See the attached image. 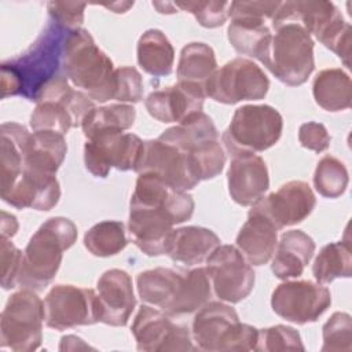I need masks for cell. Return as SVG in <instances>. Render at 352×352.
I'll return each mask as SVG.
<instances>
[{"instance_id": "1", "label": "cell", "mask_w": 352, "mask_h": 352, "mask_svg": "<svg viewBox=\"0 0 352 352\" xmlns=\"http://www.w3.org/2000/svg\"><path fill=\"white\" fill-rule=\"evenodd\" d=\"M194 199L160 176L139 173L129 204L128 231L132 242L147 256L168 253L173 226L194 213Z\"/></svg>"}, {"instance_id": "2", "label": "cell", "mask_w": 352, "mask_h": 352, "mask_svg": "<svg viewBox=\"0 0 352 352\" xmlns=\"http://www.w3.org/2000/svg\"><path fill=\"white\" fill-rule=\"evenodd\" d=\"M69 32L50 21L36 41L19 56L1 63V98L19 95L36 102L47 84L63 76V47Z\"/></svg>"}, {"instance_id": "3", "label": "cell", "mask_w": 352, "mask_h": 352, "mask_svg": "<svg viewBox=\"0 0 352 352\" xmlns=\"http://www.w3.org/2000/svg\"><path fill=\"white\" fill-rule=\"evenodd\" d=\"M136 287L143 302L154 305L169 316L198 311L212 296L206 268L175 270L157 267L136 276Z\"/></svg>"}, {"instance_id": "4", "label": "cell", "mask_w": 352, "mask_h": 352, "mask_svg": "<svg viewBox=\"0 0 352 352\" xmlns=\"http://www.w3.org/2000/svg\"><path fill=\"white\" fill-rule=\"evenodd\" d=\"M77 241V227L66 217H51L30 236L22 258L18 286L43 290L55 278L63 252Z\"/></svg>"}, {"instance_id": "5", "label": "cell", "mask_w": 352, "mask_h": 352, "mask_svg": "<svg viewBox=\"0 0 352 352\" xmlns=\"http://www.w3.org/2000/svg\"><path fill=\"white\" fill-rule=\"evenodd\" d=\"M287 22L300 23L309 34H314L326 48L333 51L346 67H349L352 28L344 21L341 12L331 1H280L271 19V28L275 30Z\"/></svg>"}, {"instance_id": "6", "label": "cell", "mask_w": 352, "mask_h": 352, "mask_svg": "<svg viewBox=\"0 0 352 352\" xmlns=\"http://www.w3.org/2000/svg\"><path fill=\"white\" fill-rule=\"evenodd\" d=\"M114 65L87 29L69 32L63 47V74L96 102L113 99Z\"/></svg>"}, {"instance_id": "7", "label": "cell", "mask_w": 352, "mask_h": 352, "mask_svg": "<svg viewBox=\"0 0 352 352\" xmlns=\"http://www.w3.org/2000/svg\"><path fill=\"white\" fill-rule=\"evenodd\" d=\"M258 330L241 323L236 311L219 301L206 302L192 319L191 336L197 349L209 352L254 351Z\"/></svg>"}, {"instance_id": "8", "label": "cell", "mask_w": 352, "mask_h": 352, "mask_svg": "<svg viewBox=\"0 0 352 352\" xmlns=\"http://www.w3.org/2000/svg\"><path fill=\"white\" fill-rule=\"evenodd\" d=\"M158 139L175 144L190 155L199 182L216 177L224 168L226 153L219 131L204 111L190 114L177 125L164 131Z\"/></svg>"}, {"instance_id": "9", "label": "cell", "mask_w": 352, "mask_h": 352, "mask_svg": "<svg viewBox=\"0 0 352 352\" xmlns=\"http://www.w3.org/2000/svg\"><path fill=\"white\" fill-rule=\"evenodd\" d=\"M263 65L283 84L298 87L315 69L314 40L297 22H287L275 29Z\"/></svg>"}, {"instance_id": "10", "label": "cell", "mask_w": 352, "mask_h": 352, "mask_svg": "<svg viewBox=\"0 0 352 352\" xmlns=\"http://www.w3.org/2000/svg\"><path fill=\"white\" fill-rule=\"evenodd\" d=\"M34 103L36 109L30 116L33 132L54 131L62 135L70 128L81 126L87 114L95 107L88 95L69 85L65 74L47 84Z\"/></svg>"}, {"instance_id": "11", "label": "cell", "mask_w": 352, "mask_h": 352, "mask_svg": "<svg viewBox=\"0 0 352 352\" xmlns=\"http://www.w3.org/2000/svg\"><path fill=\"white\" fill-rule=\"evenodd\" d=\"M44 301L34 290L11 294L0 318V346L14 352L36 351L43 341Z\"/></svg>"}, {"instance_id": "12", "label": "cell", "mask_w": 352, "mask_h": 352, "mask_svg": "<svg viewBox=\"0 0 352 352\" xmlns=\"http://www.w3.org/2000/svg\"><path fill=\"white\" fill-rule=\"evenodd\" d=\"M283 118L270 104H245L235 110L221 140L231 154L258 153L272 147L280 138Z\"/></svg>"}, {"instance_id": "13", "label": "cell", "mask_w": 352, "mask_h": 352, "mask_svg": "<svg viewBox=\"0 0 352 352\" xmlns=\"http://www.w3.org/2000/svg\"><path fill=\"white\" fill-rule=\"evenodd\" d=\"M270 80L260 66L246 58H234L217 69L205 84V96L235 104L241 100L264 99Z\"/></svg>"}, {"instance_id": "14", "label": "cell", "mask_w": 352, "mask_h": 352, "mask_svg": "<svg viewBox=\"0 0 352 352\" xmlns=\"http://www.w3.org/2000/svg\"><path fill=\"white\" fill-rule=\"evenodd\" d=\"M143 150V140L120 129H100L84 144L85 168L95 177H106L111 168L135 170Z\"/></svg>"}, {"instance_id": "15", "label": "cell", "mask_w": 352, "mask_h": 352, "mask_svg": "<svg viewBox=\"0 0 352 352\" xmlns=\"http://www.w3.org/2000/svg\"><path fill=\"white\" fill-rule=\"evenodd\" d=\"M45 326L67 330L100 322L98 293L89 287L55 285L44 298Z\"/></svg>"}, {"instance_id": "16", "label": "cell", "mask_w": 352, "mask_h": 352, "mask_svg": "<svg viewBox=\"0 0 352 352\" xmlns=\"http://www.w3.org/2000/svg\"><path fill=\"white\" fill-rule=\"evenodd\" d=\"M205 268L212 289L221 301L236 304L253 290L254 271L232 245H219L206 258Z\"/></svg>"}, {"instance_id": "17", "label": "cell", "mask_w": 352, "mask_h": 352, "mask_svg": "<svg viewBox=\"0 0 352 352\" xmlns=\"http://www.w3.org/2000/svg\"><path fill=\"white\" fill-rule=\"evenodd\" d=\"M132 336L138 351H197L191 331L175 323L168 314L150 305H142L132 323Z\"/></svg>"}, {"instance_id": "18", "label": "cell", "mask_w": 352, "mask_h": 352, "mask_svg": "<svg viewBox=\"0 0 352 352\" xmlns=\"http://www.w3.org/2000/svg\"><path fill=\"white\" fill-rule=\"evenodd\" d=\"M330 304V290L312 280H286L275 287L271 297L274 312L297 324L318 320Z\"/></svg>"}, {"instance_id": "19", "label": "cell", "mask_w": 352, "mask_h": 352, "mask_svg": "<svg viewBox=\"0 0 352 352\" xmlns=\"http://www.w3.org/2000/svg\"><path fill=\"white\" fill-rule=\"evenodd\" d=\"M135 172H151L182 191L191 190L199 183L190 155L158 138L143 142V150Z\"/></svg>"}, {"instance_id": "20", "label": "cell", "mask_w": 352, "mask_h": 352, "mask_svg": "<svg viewBox=\"0 0 352 352\" xmlns=\"http://www.w3.org/2000/svg\"><path fill=\"white\" fill-rule=\"evenodd\" d=\"M315 205L316 198L309 184L302 180H290L253 206L280 230L305 220Z\"/></svg>"}, {"instance_id": "21", "label": "cell", "mask_w": 352, "mask_h": 352, "mask_svg": "<svg viewBox=\"0 0 352 352\" xmlns=\"http://www.w3.org/2000/svg\"><path fill=\"white\" fill-rule=\"evenodd\" d=\"M227 183L234 202L242 206H253L264 197L270 187L265 161L252 151L231 154Z\"/></svg>"}, {"instance_id": "22", "label": "cell", "mask_w": 352, "mask_h": 352, "mask_svg": "<svg viewBox=\"0 0 352 352\" xmlns=\"http://www.w3.org/2000/svg\"><path fill=\"white\" fill-rule=\"evenodd\" d=\"M100 305V322L109 326H125L136 305L132 279L124 270L104 271L96 282Z\"/></svg>"}, {"instance_id": "23", "label": "cell", "mask_w": 352, "mask_h": 352, "mask_svg": "<svg viewBox=\"0 0 352 352\" xmlns=\"http://www.w3.org/2000/svg\"><path fill=\"white\" fill-rule=\"evenodd\" d=\"M1 199L18 209L51 210L60 198V187L55 175H38L23 170Z\"/></svg>"}, {"instance_id": "24", "label": "cell", "mask_w": 352, "mask_h": 352, "mask_svg": "<svg viewBox=\"0 0 352 352\" xmlns=\"http://www.w3.org/2000/svg\"><path fill=\"white\" fill-rule=\"evenodd\" d=\"M205 95L183 84L153 91L144 100L148 114L161 122H180L190 114L202 111Z\"/></svg>"}, {"instance_id": "25", "label": "cell", "mask_w": 352, "mask_h": 352, "mask_svg": "<svg viewBox=\"0 0 352 352\" xmlns=\"http://www.w3.org/2000/svg\"><path fill=\"white\" fill-rule=\"evenodd\" d=\"M278 228L254 206L249 210L248 220L236 235V248L250 265L267 264L278 245Z\"/></svg>"}, {"instance_id": "26", "label": "cell", "mask_w": 352, "mask_h": 352, "mask_svg": "<svg viewBox=\"0 0 352 352\" xmlns=\"http://www.w3.org/2000/svg\"><path fill=\"white\" fill-rule=\"evenodd\" d=\"M315 253L314 239L301 230L282 234L272 258L271 270L278 279L298 278Z\"/></svg>"}, {"instance_id": "27", "label": "cell", "mask_w": 352, "mask_h": 352, "mask_svg": "<svg viewBox=\"0 0 352 352\" xmlns=\"http://www.w3.org/2000/svg\"><path fill=\"white\" fill-rule=\"evenodd\" d=\"M220 245V238L209 228L187 226L173 230L168 256L187 267L206 261L209 254Z\"/></svg>"}, {"instance_id": "28", "label": "cell", "mask_w": 352, "mask_h": 352, "mask_svg": "<svg viewBox=\"0 0 352 352\" xmlns=\"http://www.w3.org/2000/svg\"><path fill=\"white\" fill-rule=\"evenodd\" d=\"M66 151L65 135L54 131H36L30 133L26 144L23 170L38 175H56Z\"/></svg>"}, {"instance_id": "29", "label": "cell", "mask_w": 352, "mask_h": 352, "mask_svg": "<svg viewBox=\"0 0 352 352\" xmlns=\"http://www.w3.org/2000/svg\"><path fill=\"white\" fill-rule=\"evenodd\" d=\"M216 70L217 60L210 45L205 43H190L182 48L176 72L179 84L205 95V84Z\"/></svg>"}, {"instance_id": "30", "label": "cell", "mask_w": 352, "mask_h": 352, "mask_svg": "<svg viewBox=\"0 0 352 352\" xmlns=\"http://www.w3.org/2000/svg\"><path fill=\"white\" fill-rule=\"evenodd\" d=\"M30 132L21 124L4 122L0 126V168H1V188L7 191L21 176L25 165L26 144Z\"/></svg>"}, {"instance_id": "31", "label": "cell", "mask_w": 352, "mask_h": 352, "mask_svg": "<svg viewBox=\"0 0 352 352\" xmlns=\"http://www.w3.org/2000/svg\"><path fill=\"white\" fill-rule=\"evenodd\" d=\"M227 37L232 48L242 55L254 58L263 63L267 56L272 33L267 21L256 18H231Z\"/></svg>"}, {"instance_id": "32", "label": "cell", "mask_w": 352, "mask_h": 352, "mask_svg": "<svg viewBox=\"0 0 352 352\" xmlns=\"http://www.w3.org/2000/svg\"><path fill=\"white\" fill-rule=\"evenodd\" d=\"M315 102L327 111H341L351 107V77L340 67L320 70L312 82Z\"/></svg>"}, {"instance_id": "33", "label": "cell", "mask_w": 352, "mask_h": 352, "mask_svg": "<svg viewBox=\"0 0 352 352\" xmlns=\"http://www.w3.org/2000/svg\"><path fill=\"white\" fill-rule=\"evenodd\" d=\"M136 54L139 66L147 74L164 77L172 73L175 50L160 29H148L139 37Z\"/></svg>"}, {"instance_id": "34", "label": "cell", "mask_w": 352, "mask_h": 352, "mask_svg": "<svg viewBox=\"0 0 352 352\" xmlns=\"http://www.w3.org/2000/svg\"><path fill=\"white\" fill-rule=\"evenodd\" d=\"M352 270V248L349 239L329 243L316 256L312 274L318 283H330L337 278H349Z\"/></svg>"}, {"instance_id": "35", "label": "cell", "mask_w": 352, "mask_h": 352, "mask_svg": "<svg viewBox=\"0 0 352 352\" xmlns=\"http://www.w3.org/2000/svg\"><path fill=\"white\" fill-rule=\"evenodd\" d=\"M128 243L122 221L104 220L92 226L84 235V246L96 257H110L120 253Z\"/></svg>"}, {"instance_id": "36", "label": "cell", "mask_w": 352, "mask_h": 352, "mask_svg": "<svg viewBox=\"0 0 352 352\" xmlns=\"http://www.w3.org/2000/svg\"><path fill=\"white\" fill-rule=\"evenodd\" d=\"M136 117V110L132 104L116 103L102 107H94L84 118L81 128L84 136L88 138L100 129H129Z\"/></svg>"}, {"instance_id": "37", "label": "cell", "mask_w": 352, "mask_h": 352, "mask_svg": "<svg viewBox=\"0 0 352 352\" xmlns=\"http://www.w3.org/2000/svg\"><path fill=\"white\" fill-rule=\"evenodd\" d=\"M348 170L338 158L327 154L319 160L314 173V187L322 197H341L348 187Z\"/></svg>"}, {"instance_id": "38", "label": "cell", "mask_w": 352, "mask_h": 352, "mask_svg": "<svg viewBox=\"0 0 352 352\" xmlns=\"http://www.w3.org/2000/svg\"><path fill=\"white\" fill-rule=\"evenodd\" d=\"M300 333L285 324L260 329L257 334V344L254 351L276 352V351H304Z\"/></svg>"}, {"instance_id": "39", "label": "cell", "mask_w": 352, "mask_h": 352, "mask_svg": "<svg viewBox=\"0 0 352 352\" xmlns=\"http://www.w3.org/2000/svg\"><path fill=\"white\" fill-rule=\"evenodd\" d=\"M323 352L352 349V318L346 312H334L323 324Z\"/></svg>"}, {"instance_id": "40", "label": "cell", "mask_w": 352, "mask_h": 352, "mask_svg": "<svg viewBox=\"0 0 352 352\" xmlns=\"http://www.w3.org/2000/svg\"><path fill=\"white\" fill-rule=\"evenodd\" d=\"M175 7L182 8L195 16L198 23L208 29H214L221 26L230 18L231 1H176Z\"/></svg>"}, {"instance_id": "41", "label": "cell", "mask_w": 352, "mask_h": 352, "mask_svg": "<svg viewBox=\"0 0 352 352\" xmlns=\"http://www.w3.org/2000/svg\"><path fill=\"white\" fill-rule=\"evenodd\" d=\"M143 80L132 66H122L114 72L113 99L121 103H138L143 98Z\"/></svg>"}, {"instance_id": "42", "label": "cell", "mask_w": 352, "mask_h": 352, "mask_svg": "<svg viewBox=\"0 0 352 352\" xmlns=\"http://www.w3.org/2000/svg\"><path fill=\"white\" fill-rule=\"evenodd\" d=\"M1 256V287L10 290L18 286V278L22 267L23 252L19 250L8 238L0 239Z\"/></svg>"}, {"instance_id": "43", "label": "cell", "mask_w": 352, "mask_h": 352, "mask_svg": "<svg viewBox=\"0 0 352 352\" xmlns=\"http://www.w3.org/2000/svg\"><path fill=\"white\" fill-rule=\"evenodd\" d=\"M87 3L78 1H48L47 8L51 21L67 30L81 29Z\"/></svg>"}, {"instance_id": "44", "label": "cell", "mask_w": 352, "mask_h": 352, "mask_svg": "<svg viewBox=\"0 0 352 352\" xmlns=\"http://www.w3.org/2000/svg\"><path fill=\"white\" fill-rule=\"evenodd\" d=\"M280 1H231V18H256L270 21Z\"/></svg>"}, {"instance_id": "45", "label": "cell", "mask_w": 352, "mask_h": 352, "mask_svg": "<svg viewBox=\"0 0 352 352\" xmlns=\"http://www.w3.org/2000/svg\"><path fill=\"white\" fill-rule=\"evenodd\" d=\"M298 140L302 147L315 153H322L330 146V135L326 126L320 122L309 121L300 126Z\"/></svg>"}, {"instance_id": "46", "label": "cell", "mask_w": 352, "mask_h": 352, "mask_svg": "<svg viewBox=\"0 0 352 352\" xmlns=\"http://www.w3.org/2000/svg\"><path fill=\"white\" fill-rule=\"evenodd\" d=\"M18 221L14 214H10L7 212H1V227L0 234L1 238H12L18 231Z\"/></svg>"}]
</instances>
